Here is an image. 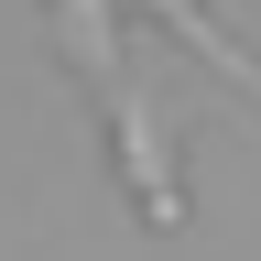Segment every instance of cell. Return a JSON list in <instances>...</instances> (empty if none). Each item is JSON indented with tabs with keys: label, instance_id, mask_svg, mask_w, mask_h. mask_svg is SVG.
I'll use <instances>...</instances> for the list:
<instances>
[{
	"label": "cell",
	"instance_id": "1",
	"mask_svg": "<svg viewBox=\"0 0 261 261\" xmlns=\"http://www.w3.org/2000/svg\"><path fill=\"white\" fill-rule=\"evenodd\" d=\"M98 130H109V174L142 228H185V163H174V98H152L142 76L98 87Z\"/></svg>",
	"mask_w": 261,
	"mask_h": 261
},
{
	"label": "cell",
	"instance_id": "2",
	"mask_svg": "<svg viewBox=\"0 0 261 261\" xmlns=\"http://www.w3.org/2000/svg\"><path fill=\"white\" fill-rule=\"evenodd\" d=\"M55 44H65V65H76L87 87L130 76V55H120V0H55Z\"/></svg>",
	"mask_w": 261,
	"mask_h": 261
},
{
	"label": "cell",
	"instance_id": "3",
	"mask_svg": "<svg viewBox=\"0 0 261 261\" xmlns=\"http://www.w3.org/2000/svg\"><path fill=\"white\" fill-rule=\"evenodd\" d=\"M152 11H163V33H174L185 55H207L218 76H228V87H250V109H261V55H250V44H228V22L207 11V0H152Z\"/></svg>",
	"mask_w": 261,
	"mask_h": 261
}]
</instances>
